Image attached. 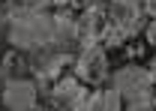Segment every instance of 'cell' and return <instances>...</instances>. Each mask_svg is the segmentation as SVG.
I'll use <instances>...</instances> for the list:
<instances>
[{
    "mask_svg": "<svg viewBox=\"0 0 156 111\" xmlns=\"http://www.w3.org/2000/svg\"><path fill=\"white\" fill-rule=\"evenodd\" d=\"M0 51H3V39H0Z\"/></svg>",
    "mask_w": 156,
    "mask_h": 111,
    "instance_id": "cell-20",
    "label": "cell"
},
{
    "mask_svg": "<svg viewBox=\"0 0 156 111\" xmlns=\"http://www.w3.org/2000/svg\"><path fill=\"white\" fill-rule=\"evenodd\" d=\"M0 87H3V72H0Z\"/></svg>",
    "mask_w": 156,
    "mask_h": 111,
    "instance_id": "cell-19",
    "label": "cell"
},
{
    "mask_svg": "<svg viewBox=\"0 0 156 111\" xmlns=\"http://www.w3.org/2000/svg\"><path fill=\"white\" fill-rule=\"evenodd\" d=\"M12 21V9H9V3L6 0H0V30H6V24Z\"/></svg>",
    "mask_w": 156,
    "mask_h": 111,
    "instance_id": "cell-14",
    "label": "cell"
},
{
    "mask_svg": "<svg viewBox=\"0 0 156 111\" xmlns=\"http://www.w3.org/2000/svg\"><path fill=\"white\" fill-rule=\"evenodd\" d=\"M39 81L36 78H24V75H15V78H3V87H0V102L3 108L12 111H33L39 108Z\"/></svg>",
    "mask_w": 156,
    "mask_h": 111,
    "instance_id": "cell-5",
    "label": "cell"
},
{
    "mask_svg": "<svg viewBox=\"0 0 156 111\" xmlns=\"http://www.w3.org/2000/svg\"><path fill=\"white\" fill-rule=\"evenodd\" d=\"M105 12L117 30H123L126 36H135L144 27V12H141V0H105Z\"/></svg>",
    "mask_w": 156,
    "mask_h": 111,
    "instance_id": "cell-7",
    "label": "cell"
},
{
    "mask_svg": "<svg viewBox=\"0 0 156 111\" xmlns=\"http://www.w3.org/2000/svg\"><path fill=\"white\" fill-rule=\"evenodd\" d=\"M81 87H84V81H81L75 72L72 75L63 72V75H57V78L48 84L45 93L51 96V105H54V108H72V102H75V96H78Z\"/></svg>",
    "mask_w": 156,
    "mask_h": 111,
    "instance_id": "cell-9",
    "label": "cell"
},
{
    "mask_svg": "<svg viewBox=\"0 0 156 111\" xmlns=\"http://www.w3.org/2000/svg\"><path fill=\"white\" fill-rule=\"evenodd\" d=\"M123 108V99L114 87H102L96 84L90 93V111H120Z\"/></svg>",
    "mask_w": 156,
    "mask_h": 111,
    "instance_id": "cell-10",
    "label": "cell"
},
{
    "mask_svg": "<svg viewBox=\"0 0 156 111\" xmlns=\"http://www.w3.org/2000/svg\"><path fill=\"white\" fill-rule=\"evenodd\" d=\"M30 54V60H27V69L33 72V78L39 81V90L42 87H48L57 75H63V69L66 66H72V51H63V48H57L54 42H45V45H39V48H33V51H27Z\"/></svg>",
    "mask_w": 156,
    "mask_h": 111,
    "instance_id": "cell-3",
    "label": "cell"
},
{
    "mask_svg": "<svg viewBox=\"0 0 156 111\" xmlns=\"http://www.w3.org/2000/svg\"><path fill=\"white\" fill-rule=\"evenodd\" d=\"M147 72H150V78H153V84H156V54L147 60Z\"/></svg>",
    "mask_w": 156,
    "mask_h": 111,
    "instance_id": "cell-18",
    "label": "cell"
},
{
    "mask_svg": "<svg viewBox=\"0 0 156 111\" xmlns=\"http://www.w3.org/2000/svg\"><path fill=\"white\" fill-rule=\"evenodd\" d=\"M27 69V60L21 57V51H9V54H3V66H0V72H3V78H15V75H21Z\"/></svg>",
    "mask_w": 156,
    "mask_h": 111,
    "instance_id": "cell-11",
    "label": "cell"
},
{
    "mask_svg": "<svg viewBox=\"0 0 156 111\" xmlns=\"http://www.w3.org/2000/svg\"><path fill=\"white\" fill-rule=\"evenodd\" d=\"M51 42L63 51L78 48V12L75 9H54L51 12Z\"/></svg>",
    "mask_w": 156,
    "mask_h": 111,
    "instance_id": "cell-8",
    "label": "cell"
},
{
    "mask_svg": "<svg viewBox=\"0 0 156 111\" xmlns=\"http://www.w3.org/2000/svg\"><path fill=\"white\" fill-rule=\"evenodd\" d=\"M12 15L15 12H39V9H48V0H6Z\"/></svg>",
    "mask_w": 156,
    "mask_h": 111,
    "instance_id": "cell-12",
    "label": "cell"
},
{
    "mask_svg": "<svg viewBox=\"0 0 156 111\" xmlns=\"http://www.w3.org/2000/svg\"><path fill=\"white\" fill-rule=\"evenodd\" d=\"M6 42L15 51H33L39 45L51 42V12H15L6 24Z\"/></svg>",
    "mask_w": 156,
    "mask_h": 111,
    "instance_id": "cell-2",
    "label": "cell"
},
{
    "mask_svg": "<svg viewBox=\"0 0 156 111\" xmlns=\"http://www.w3.org/2000/svg\"><path fill=\"white\" fill-rule=\"evenodd\" d=\"M108 75H111V87L123 99V108H129V111L153 108L156 84H153V78H150V72H147V66L126 63V66H120V69H114V72H108Z\"/></svg>",
    "mask_w": 156,
    "mask_h": 111,
    "instance_id": "cell-1",
    "label": "cell"
},
{
    "mask_svg": "<svg viewBox=\"0 0 156 111\" xmlns=\"http://www.w3.org/2000/svg\"><path fill=\"white\" fill-rule=\"evenodd\" d=\"M111 30V18L105 12V3L96 6H87L78 12V45H87V42H105V33Z\"/></svg>",
    "mask_w": 156,
    "mask_h": 111,
    "instance_id": "cell-6",
    "label": "cell"
},
{
    "mask_svg": "<svg viewBox=\"0 0 156 111\" xmlns=\"http://www.w3.org/2000/svg\"><path fill=\"white\" fill-rule=\"evenodd\" d=\"M96 3H105V0H72V3H69V9L81 12V9H87V6H96Z\"/></svg>",
    "mask_w": 156,
    "mask_h": 111,
    "instance_id": "cell-15",
    "label": "cell"
},
{
    "mask_svg": "<svg viewBox=\"0 0 156 111\" xmlns=\"http://www.w3.org/2000/svg\"><path fill=\"white\" fill-rule=\"evenodd\" d=\"M141 12L144 18H156V0H141Z\"/></svg>",
    "mask_w": 156,
    "mask_h": 111,
    "instance_id": "cell-16",
    "label": "cell"
},
{
    "mask_svg": "<svg viewBox=\"0 0 156 111\" xmlns=\"http://www.w3.org/2000/svg\"><path fill=\"white\" fill-rule=\"evenodd\" d=\"M72 69L75 75L96 87V84H105L108 81V72H111V60H108V48L99 45V42H87V45H78V54L72 57Z\"/></svg>",
    "mask_w": 156,
    "mask_h": 111,
    "instance_id": "cell-4",
    "label": "cell"
},
{
    "mask_svg": "<svg viewBox=\"0 0 156 111\" xmlns=\"http://www.w3.org/2000/svg\"><path fill=\"white\" fill-rule=\"evenodd\" d=\"M141 30H144V39H147V45H153V48H156V18H150L144 27H141Z\"/></svg>",
    "mask_w": 156,
    "mask_h": 111,
    "instance_id": "cell-13",
    "label": "cell"
},
{
    "mask_svg": "<svg viewBox=\"0 0 156 111\" xmlns=\"http://www.w3.org/2000/svg\"><path fill=\"white\" fill-rule=\"evenodd\" d=\"M153 108H156V96H153Z\"/></svg>",
    "mask_w": 156,
    "mask_h": 111,
    "instance_id": "cell-21",
    "label": "cell"
},
{
    "mask_svg": "<svg viewBox=\"0 0 156 111\" xmlns=\"http://www.w3.org/2000/svg\"><path fill=\"white\" fill-rule=\"evenodd\" d=\"M72 0H48V9H69Z\"/></svg>",
    "mask_w": 156,
    "mask_h": 111,
    "instance_id": "cell-17",
    "label": "cell"
}]
</instances>
